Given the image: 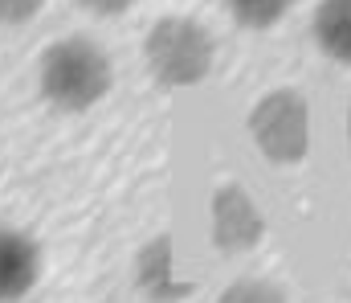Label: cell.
<instances>
[{
	"label": "cell",
	"mask_w": 351,
	"mask_h": 303,
	"mask_svg": "<svg viewBox=\"0 0 351 303\" xmlns=\"http://www.w3.org/2000/svg\"><path fill=\"white\" fill-rule=\"evenodd\" d=\"M250 139L269 164L290 168L311 152V102L294 87L265 91L250 111Z\"/></svg>",
	"instance_id": "3"
},
{
	"label": "cell",
	"mask_w": 351,
	"mask_h": 303,
	"mask_svg": "<svg viewBox=\"0 0 351 303\" xmlns=\"http://www.w3.org/2000/svg\"><path fill=\"white\" fill-rule=\"evenodd\" d=\"M41 8H45V0H0V25H4V29H21V25H29Z\"/></svg>",
	"instance_id": "10"
},
{
	"label": "cell",
	"mask_w": 351,
	"mask_h": 303,
	"mask_svg": "<svg viewBox=\"0 0 351 303\" xmlns=\"http://www.w3.org/2000/svg\"><path fill=\"white\" fill-rule=\"evenodd\" d=\"M225 8H229V16H233L241 29L265 33V29H274V25L294 8V0H225Z\"/></svg>",
	"instance_id": "8"
},
{
	"label": "cell",
	"mask_w": 351,
	"mask_h": 303,
	"mask_svg": "<svg viewBox=\"0 0 351 303\" xmlns=\"http://www.w3.org/2000/svg\"><path fill=\"white\" fill-rule=\"evenodd\" d=\"M110 87H114L110 54L90 37H62L45 45L37 62V91L53 111L86 115L110 95Z\"/></svg>",
	"instance_id": "1"
},
{
	"label": "cell",
	"mask_w": 351,
	"mask_h": 303,
	"mask_svg": "<svg viewBox=\"0 0 351 303\" xmlns=\"http://www.w3.org/2000/svg\"><path fill=\"white\" fill-rule=\"evenodd\" d=\"M86 12H94V16H123V12H131L139 0H78Z\"/></svg>",
	"instance_id": "11"
},
{
	"label": "cell",
	"mask_w": 351,
	"mask_h": 303,
	"mask_svg": "<svg viewBox=\"0 0 351 303\" xmlns=\"http://www.w3.org/2000/svg\"><path fill=\"white\" fill-rule=\"evenodd\" d=\"M217 303H290L286 291L269 279H233Z\"/></svg>",
	"instance_id": "9"
},
{
	"label": "cell",
	"mask_w": 351,
	"mask_h": 303,
	"mask_svg": "<svg viewBox=\"0 0 351 303\" xmlns=\"http://www.w3.org/2000/svg\"><path fill=\"white\" fill-rule=\"evenodd\" d=\"M348 139H351V106H348Z\"/></svg>",
	"instance_id": "12"
},
{
	"label": "cell",
	"mask_w": 351,
	"mask_h": 303,
	"mask_svg": "<svg viewBox=\"0 0 351 303\" xmlns=\"http://www.w3.org/2000/svg\"><path fill=\"white\" fill-rule=\"evenodd\" d=\"M41 246L16 225H0V303H21L41 283Z\"/></svg>",
	"instance_id": "6"
},
{
	"label": "cell",
	"mask_w": 351,
	"mask_h": 303,
	"mask_svg": "<svg viewBox=\"0 0 351 303\" xmlns=\"http://www.w3.org/2000/svg\"><path fill=\"white\" fill-rule=\"evenodd\" d=\"M143 62H147V74L164 91H188V87H200L213 74L217 41L200 21L172 12V16H160L147 29Z\"/></svg>",
	"instance_id": "2"
},
{
	"label": "cell",
	"mask_w": 351,
	"mask_h": 303,
	"mask_svg": "<svg viewBox=\"0 0 351 303\" xmlns=\"http://www.w3.org/2000/svg\"><path fill=\"white\" fill-rule=\"evenodd\" d=\"M311 33L335 66H351V0H319Z\"/></svg>",
	"instance_id": "7"
},
{
	"label": "cell",
	"mask_w": 351,
	"mask_h": 303,
	"mask_svg": "<svg viewBox=\"0 0 351 303\" xmlns=\"http://www.w3.org/2000/svg\"><path fill=\"white\" fill-rule=\"evenodd\" d=\"M131 279L139 287V295L152 303H180L192 295V283L176 275V246L172 234H156L152 242L139 246L135 254V267H131Z\"/></svg>",
	"instance_id": "5"
},
{
	"label": "cell",
	"mask_w": 351,
	"mask_h": 303,
	"mask_svg": "<svg viewBox=\"0 0 351 303\" xmlns=\"http://www.w3.org/2000/svg\"><path fill=\"white\" fill-rule=\"evenodd\" d=\"M208 225H213V246L221 254H250L265 238V217L245 185H221V189H213Z\"/></svg>",
	"instance_id": "4"
}]
</instances>
